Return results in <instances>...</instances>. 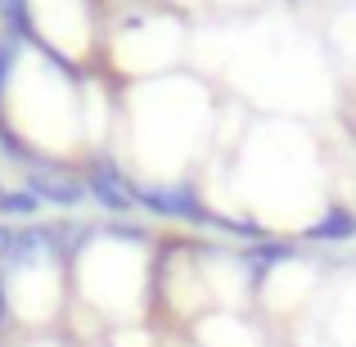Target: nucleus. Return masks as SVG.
Wrapping results in <instances>:
<instances>
[{
    "label": "nucleus",
    "instance_id": "6",
    "mask_svg": "<svg viewBox=\"0 0 356 347\" xmlns=\"http://www.w3.org/2000/svg\"><path fill=\"white\" fill-rule=\"evenodd\" d=\"M0 23H5V36L32 41V0H0Z\"/></svg>",
    "mask_w": 356,
    "mask_h": 347
},
{
    "label": "nucleus",
    "instance_id": "9",
    "mask_svg": "<svg viewBox=\"0 0 356 347\" xmlns=\"http://www.w3.org/2000/svg\"><path fill=\"white\" fill-rule=\"evenodd\" d=\"M0 194H5V185H0Z\"/></svg>",
    "mask_w": 356,
    "mask_h": 347
},
{
    "label": "nucleus",
    "instance_id": "7",
    "mask_svg": "<svg viewBox=\"0 0 356 347\" xmlns=\"http://www.w3.org/2000/svg\"><path fill=\"white\" fill-rule=\"evenodd\" d=\"M14 248H18V226L0 221V266H9V261H14Z\"/></svg>",
    "mask_w": 356,
    "mask_h": 347
},
{
    "label": "nucleus",
    "instance_id": "8",
    "mask_svg": "<svg viewBox=\"0 0 356 347\" xmlns=\"http://www.w3.org/2000/svg\"><path fill=\"white\" fill-rule=\"evenodd\" d=\"M9 307H14V302H9V284H5V275H0V330L14 321V312H9Z\"/></svg>",
    "mask_w": 356,
    "mask_h": 347
},
{
    "label": "nucleus",
    "instance_id": "4",
    "mask_svg": "<svg viewBox=\"0 0 356 347\" xmlns=\"http://www.w3.org/2000/svg\"><path fill=\"white\" fill-rule=\"evenodd\" d=\"M307 239L312 243H348V239H356V212L343 208V203L325 208L321 217L307 226Z\"/></svg>",
    "mask_w": 356,
    "mask_h": 347
},
{
    "label": "nucleus",
    "instance_id": "1",
    "mask_svg": "<svg viewBox=\"0 0 356 347\" xmlns=\"http://www.w3.org/2000/svg\"><path fill=\"white\" fill-rule=\"evenodd\" d=\"M131 194H136V208L154 212V217L185 221V226H203V230H208L212 208L190 190V185H181V181H176V185H136V181H131Z\"/></svg>",
    "mask_w": 356,
    "mask_h": 347
},
{
    "label": "nucleus",
    "instance_id": "5",
    "mask_svg": "<svg viewBox=\"0 0 356 347\" xmlns=\"http://www.w3.org/2000/svg\"><path fill=\"white\" fill-rule=\"evenodd\" d=\"M45 212V203L32 190H5L0 194V221H36Z\"/></svg>",
    "mask_w": 356,
    "mask_h": 347
},
{
    "label": "nucleus",
    "instance_id": "2",
    "mask_svg": "<svg viewBox=\"0 0 356 347\" xmlns=\"http://www.w3.org/2000/svg\"><path fill=\"white\" fill-rule=\"evenodd\" d=\"M23 190H32L45 208H72L77 212L81 203H86V181H81L72 167H59V163H50V158L36 163V167H27Z\"/></svg>",
    "mask_w": 356,
    "mask_h": 347
},
{
    "label": "nucleus",
    "instance_id": "3",
    "mask_svg": "<svg viewBox=\"0 0 356 347\" xmlns=\"http://www.w3.org/2000/svg\"><path fill=\"white\" fill-rule=\"evenodd\" d=\"M81 181H86V199H95L108 217H131V212H136V194H131V181L118 172V163L95 158Z\"/></svg>",
    "mask_w": 356,
    "mask_h": 347
}]
</instances>
